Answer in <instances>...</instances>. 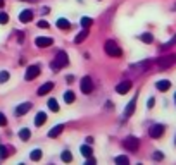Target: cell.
<instances>
[{
  "instance_id": "cell-29",
  "label": "cell",
  "mask_w": 176,
  "mask_h": 165,
  "mask_svg": "<svg viewBox=\"0 0 176 165\" xmlns=\"http://www.w3.org/2000/svg\"><path fill=\"white\" fill-rule=\"evenodd\" d=\"M7 155H9V148L0 144V158H7Z\"/></svg>"
},
{
  "instance_id": "cell-33",
  "label": "cell",
  "mask_w": 176,
  "mask_h": 165,
  "mask_svg": "<svg viewBox=\"0 0 176 165\" xmlns=\"http://www.w3.org/2000/svg\"><path fill=\"white\" fill-rule=\"evenodd\" d=\"M38 28L40 29H49V22L47 21H38Z\"/></svg>"
},
{
  "instance_id": "cell-23",
  "label": "cell",
  "mask_w": 176,
  "mask_h": 165,
  "mask_svg": "<svg viewBox=\"0 0 176 165\" xmlns=\"http://www.w3.org/2000/svg\"><path fill=\"white\" fill-rule=\"evenodd\" d=\"M81 155L83 156H92V148H90V144H83V146H81Z\"/></svg>"
},
{
  "instance_id": "cell-15",
  "label": "cell",
  "mask_w": 176,
  "mask_h": 165,
  "mask_svg": "<svg viewBox=\"0 0 176 165\" xmlns=\"http://www.w3.org/2000/svg\"><path fill=\"white\" fill-rule=\"evenodd\" d=\"M45 122H47V113H45V112H38V113H36V117H35V124L40 127V126H43Z\"/></svg>"
},
{
  "instance_id": "cell-6",
  "label": "cell",
  "mask_w": 176,
  "mask_h": 165,
  "mask_svg": "<svg viewBox=\"0 0 176 165\" xmlns=\"http://www.w3.org/2000/svg\"><path fill=\"white\" fill-rule=\"evenodd\" d=\"M79 88H81V91H83L85 95H90V93L93 91V81H92V78L85 76V78L81 79V82H79Z\"/></svg>"
},
{
  "instance_id": "cell-4",
  "label": "cell",
  "mask_w": 176,
  "mask_h": 165,
  "mask_svg": "<svg viewBox=\"0 0 176 165\" xmlns=\"http://www.w3.org/2000/svg\"><path fill=\"white\" fill-rule=\"evenodd\" d=\"M150 64H152L150 60H143V62H138V64H133V65H130V72L138 76V74L145 72V71L150 67Z\"/></svg>"
},
{
  "instance_id": "cell-35",
  "label": "cell",
  "mask_w": 176,
  "mask_h": 165,
  "mask_svg": "<svg viewBox=\"0 0 176 165\" xmlns=\"http://www.w3.org/2000/svg\"><path fill=\"white\" fill-rule=\"evenodd\" d=\"M95 163H97V160H95V158H92V156H88L86 165H95Z\"/></svg>"
},
{
  "instance_id": "cell-9",
  "label": "cell",
  "mask_w": 176,
  "mask_h": 165,
  "mask_svg": "<svg viewBox=\"0 0 176 165\" xmlns=\"http://www.w3.org/2000/svg\"><path fill=\"white\" fill-rule=\"evenodd\" d=\"M35 43H36V47H40V48H47L54 43V40L49 38V36H38V38L35 40Z\"/></svg>"
},
{
  "instance_id": "cell-25",
  "label": "cell",
  "mask_w": 176,
  "mask_h": 165,
  "mask_svg": "<svg viewBox=\"0 0 176 165\" xmlns=\"http://www.w3.org/2000/svg\"><path fill=\"white\" fill-rule=\"evenodd\" d=\"M64 102H66V103H73V102H74V93H73V91H66V93H64Z\"/></svg>"
},
{
  "instance_id": "cell-14",
  "label": "cell",
  "mask_w": 176,
  "mask_h": 165,
  "mask_svg": "<svg viewBox=\"0 0 176 165\" xmlns=\"http://www.w3.org/2000/svg\"><path fill=\"white\" fill-rule=\"evenodd\" d=\"M62 131H64V124H57L55 127H52V129L49 131V138H57Z\"/></svg>"
},
{
  "instance_id": "cell-26",
  "label": "cell",
  "mask_w": 176,
  "mask_h": 165,
  "mask_svg": "<svg viewBox=\"0 0 176 165\" xmlns=\"http://www.w3.org/2000/svg\"><path fill=\"white\" fill-rule=\"evenodd\" d=\"M86 36H88V31H86V29L81 31V33H79V35L74 38V43H81V41H83V40L86 38Z\"/></svg>"
},
{
  "instance_id": "cell-10",
  "label": "cell",
  "mask_w": 176,
  "mask_h": 165,
  "mask_svg": "<svg viewBox=\"0 0 176 165\" xmlns=\"http://www.w3.org/2000/svg\"><path fill=\"white\" fill-rule=\"evenodd\" d=\"M130 90H131V81H123L116 86V91H118L119 95H124V93H128Z\"/></svg>"
},
{
  "instance_id": "cell-5",
  "label": "cell",
  "mask_w": 176,
  "mask_h": 165,
  "mask_svg": "<svg viewBox=\"0 0 176 165\" xmlns=\"http://www.w3.org/2000/svg\"><path fill=\"white\" fill-rule=\"evenodd\" d=\"M123 146L126 148V150H130V152H137L138 146H140V141H138V138H135V136H128L123 141Z\"/></svg>"
},
{
  "instance_id": "cell-27",
  "label": "cell",
  "mask_w": 176,
  "mask_h": 165,
  "mask_svg": "<svg viewBox=\"0 0 176 165\" xmlns=\"http://www.w3.org/2000/svg\"><path fill=\"white\" fill-rule=\"evenodd\" d=\"M116 163H119V165H128V163H130V160H128V156L121 155V156H116Z\"/></svg>"
},
{
  "instance_id": "cell-38",
  "label": "cell",
  "mask_w": 176,
  "mask_h": 165,
  "mask_svg": "<svg viewBox=\"0 0 176 165\" xmlns=\"http://www.w3.org/2000/svg\"><path fill=\"white\" fill-rule=\"evenodd\" d=\"M93 143V138H92V136H88V138H86V144H92Z\"/></svg>"
},
{
  "instance_id": "cell-16",
  "label": "cell",
  "mask_w": 176,
  "mask_h": 165,
  "mask_svg": "<svg viewBox=\"0 0 176 165\" xmlns=\"http://www.w3.org/2000/svg\"><path fill=\"white\" fill-rule=\"evenodd\" d=\"M31 19H33V12H31V10H22V12L19 14V21L21 22H30Z\"/></svg>"
},
{
  "instance_id": "cell-3",
  "label": "cell",
  "mask_w": 176,
  "mask_h": 165,
  "mask_svg": "<svg viewBox=\"0 0 176 165\" xmlns=\"http://www.w3.org/2000/svg\"><path fill=\"white\" fill-rule=\"evenodd\" d=\"M104 50H106L107 55L110 57H121L123 55V52H121V48L116 45V41H112V40H109V41H106V45H104Z\"/></svg>"
},
{
  "instance_id": "cell-36",
  "label": "cell",
  "mask_w": 176,
  "mask_h": 165,
  "mask_svg": "<svg viewBox=\"0 0 176 165\" xmlns=\"http://www.w3.org/2000/svg\"><path fill=\"white\" fill-rule=\"evenodd\" d=\"M154 103H155L154 98H149V102H147V107H149V109H152V107H154Z\"/></svg>"
},
{
  "instance_id": "cell-30",
  "label": "cell",
  "mask_w": 176,
  "mask_h": 165,
  "mask_svg": "<svg viewBox=\"0 0 176 165\" xmlns=\"http://www.w3.org/2000/svg\"><path fill=\"white\" fill-rule=\"evenodd\" d=\"M174 45H176V35L171 38V41H167V43H164V45H162V50H167L169 47H174Z\"/></svg>"
},
{
  "instance_id": "cell-1",
  "label": "cell",
  "mask_w": 176,
  "mask_h": 165,
  "mask_svg": "<svg viewBox=\"0 0 176 165\" xmlns=\"http://www.w3.org/2000/svg\"><path fill=\"white\" fill-rule=\"evenodd\" d=\"M67 62H69L67 53L66 52H59L57 55H55V59H54V62L50 64V67H52V71H55V72H57V71L62 69L64 65H67Z\"/></svg>"
},
{
  "instance_id": "cell-11",
  "label": "cell",
  "mask_w": 176,
  "mask_h": 165,
  "mask_svg": "<svg viewBox=\"0 0 176 165\" xmlns=\"http://www.w3.org/2000/svg\"><path fill=\"white\" fill-rule=\"evenodd\" d=\"M31 107H33V105H31L30 102H26V103H21V105H18V107H16V115H19V117H21V115L28 113V112H30V109H31Z\"/></svg>"
},
{
  "instance_id": "cell-12",
  "label": "cell",
  "mask_w": 176,
  "mask_h": 165,
  "mask_svg": "<svg viewBox=\"0 0 176 165\" xmlns=\"http://www.w3.org/2000/svg\"><path fill=\"white\" fill-rule=\"evenodd\" d=\"M52 90H54V82H45V84H42V86L38 88V95L43 96V95H47V93H50Z\"/></svg>"
},
{
  "instance_id": "cell-18",
  "label": "cell",
  "mask_w": 176,
  "mask_h": 165,
  "mask_svg": "<svg viewBox=\"0 0 176 165\" xmlns=\"http://www.w3.org/2000/svg\"><path fill=\"white\" fill-rule=\"evenodd\" d=\"M57 28H61V29H69L71 22L67 21V19H57Z\"/></svg>"
},
{
  "instance_id": "cell-39",
  "label": "cell",
  "mask_w": 176,
  "mask_h": 165,
  "mask_svg": "<svg viewBox=\"0 0 176 165\" xmlns=\"http://www.w3.org/2000/svg\"><path fill=\"white\" fill-rule=\"evenodd\" d=\"M2 5H4V0H0V7H2Z\"/></svg>"
},
{
  "instance_id": "cell-8",
  "label": "cell",
  "mask_w": 176,
  "mask_h": 165,
  "mask_svg": "<svg viewBox=\"0 0 176 165\" xmlns=\"http://www.w3.org/2000/svg\"><path fill=\"white\" fill-rule=\"evenodd\" d=\"M40 71H42L40 69V65H30V67L26 69V76H24L26 81H33V79L40 74Z\"/></svg>"
},
{
  "instance_id": "cell-40",
  "label": "cell",
  "mask_w": 176,
  "mask_h": 165,
  "mask_svg": "<svg viewBox=\"0 0 176 165\" xmlns=\"http://www.w3.org/2000/svg\"><path fill=\"white\" fill-rule=\"evenodd\" d=\"M174 102H176V95H174Z\"/></svg>"
},
{
  "instance_id": "cell-17",
  "label": "cell",
  "mask_w": 176,
  "mask_h": 165,
  "mask_svg": "<svg viewBox=\"0 0 176 165\" xmlns=\"http://www.w3.org/2000/svg\"><path fill=\"white\" fill-rule=\"evenodd\" d=\"M155 86H157L159 91H167V90L171 88V82L167 81V79H162V81H157V84H155Z\"/></svg>"
},
{
  "instance_id": "cell-20",
  "label": "cell",
  "mask_w": 176,
  "mask_h": 165,
  "mask_svg": "<svg viewBox=\"0 0 176 165\" xmlns=\"http://www.w3.org/2000/svg\"><path fill=\"white\" fill-rule=\"evenodd\" d=\"M19 138H21L22 141H28V139L31 138V131L30 129H21L19 131Z\"/></svg>"
},
{
  "instance_id": "cell-7",
  "label": "cell",
  "mask_w": 176,
  "mask_h": 165,
  "mask_svg": "<svg viewBox=\"0 0 176 165\" xmlns=\"http://www.w3.org/2000/svg\"><path fill=\"white\" fill-rule=\"evenodd\" d=\"M149 134H150V138H154V139H159V138H161V136L164 134V126H162V124H154V126L150 127Z\"/></svg>"
},
{
  "instance_id": "cell-21",
  "label": "cell",
  "mask_w": 176,
  "mask_h": 165,
  "mask_svg": "<svg viewBox=\"0 0 176 165\" xmlns=\"http://www.w3.org/2000/svg\"><path fill=\"white\" fill-rule=\"evenodd\" d=\"M79 24H81V28H85V29H88V28L93 24V21L90 17H81V21H79Z\"/></svg>"
},
{
  "instance_id": "cell-32",
  "label": "cell",
  "mask_w": 176,
  "mask_h": 165,
  "mask_svg": "<svg viewBox=\"0 0 176 165\" xmlns=\"http://www.w3.org/2000/svg\"><path fill=\"white\" fill-rule=\"evenodd\" d=\"M7 79H9V72H7V71H2V72H0V82H5Z\"/></svg>"
},
{
  "instance_id": "cell-19",
  "label": "cell",
  "mask_w": 176,
  "mask_h": 165,
  "mask_svg": "<svg viewBox=\"0 0 176 165\" xmlns=\"http://www.w3.org/2000/svg\"><path fill=\"white\" fill-rule=\"evenodd\" d=\"M42 155H43V153H42V150H33V152L30 153V158L33 162H38L40 158H42Z\"/></svg>"
},
{
  "instance_id": "cell-31",
  "label": "cell",
  "mask_w": 176,
  "mask_h": 165,
  "mask_svg": "<svg viewBox=\"0 0 176 165\" xmlns=\"http://www.w3.org/2000/svg\"><path fill=\"white\" fill-rule=\"evenodd\" d=\"M7 22H9V16L5 12H2L0 14V24H7Z\"/></svg>"
},
{
  "instance_id": "cell-28",
  "label": "cell",
  "mask_w": 176,
  "mask_h": 165,
  "mask_svg": "<svg viewBox=\"0 0 176 165\" xmlns=\"http://www.w3.org/2000/svg\"><path fill=\"white\" fill-rule=\"evenodd\" d=\"M61 158H62V162H71L73 160V155H71V152H62V155H61Z\"/></svg>"
},
{
  "instance_id": "cell-24",
  "label": "cell",
  "mask_w": 176,
  "mask_h": 165,
  "mask_svg": "<svg viewBox=\"0 0 176 165\" xmlns=\"http://www.w3.org/2000/svg\"><path fill=\"white\" fill-rule=\"evenodd\" d=\"M140 40L143 43H152V41H154V36L150 35V33H143V35L140 36Z\"/></svg>"
},
{
  "instance_id": "cell-34",
  "label": "cell",
  "mask_w": 176,
  "mask_h": 165,
  "mask_svg": "<svg viewBox=\"0 0 176 165\" xmlns=\"http://www.w3.org/2000/svg\"><path fill=\"white\" fill-rule=\"evenodd\" d=\"M0 126L4 127V126H7V117H5L4 113L0 112Z\"/></svg>"
},
{
  "instance_id": "cell-13",
  "label": "cell",
  "mask_w": 176,
  "mask_h": 165,
  "mask_svg": "<svg viewBox=\"0 0 176 165\" xmlns=\"http://www.w3.org/2000/svg\"><path fill=\"white\" fill-rule=\"evenodd\" d=\"M135 105H137V96H135V98H133V100L126 105V110H124V117H131L133 112H135Z\"/></svg>"
},
{
  "instance_id": "cell-22",
  "label": "cell",
  "mask_w": 176,
  "mask_h": 165,
  "mask_svg": "<svg viewBox=\"0 0 176 165\" xmlns=\"http://www.w3.org/2000/svg\"><path fill=\"white\" fill-rule=\"evenodd\" d=\"M49 109L52 110V112H59V103L55 98H50L49 100Z\"/></svg>"
},
{
  "instance_id": "cell-37",
  "label": "cell",
  "mask_w": 176,
  "mask_h": 165,
  "mask_svg": "<svg viewBox=\"0 0 176 165\" xmlns=\"http://www.w3.org/2000/svg\"><path fill=\"white\" fill-rule=\"evenodd\" d=\"M154 160H162V153L155 152V153H154Z\"/></svg>"
},
{
  "instance_id": "cell-2",
  "label": "cell",
  "mask_w": 176,
  "mask_h": 165,
  "mask_svg": "<svg viewBox=\"0 0 176 165\" xmlns=\"http://www.w3.org/2000/svg\"><path fill=\"white\" fill-rule=\"evenodd\" d=\"M176 64V53H167V55H161L157 59L159 69H169L171 65Z\"/></svg>"
}]
</instances>
